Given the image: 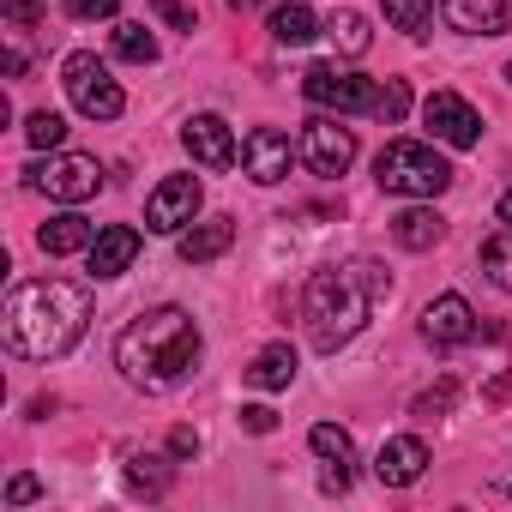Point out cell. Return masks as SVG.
Masks as SVG:
<instances>
[{
  "mask_svg": "<svg viewBox=\"0 0 512 512\" xmlns=\"http://www.w3.org/2000/svg\"><path fill=\"white\" fill-rule=\"evenodd\" d=\"M302 163L320 175V181H338L350 163H356V133L344 127V121H332V115H314L308 127H302Z\"/></svg>",
  "mask_w": 512,
  "mask_h": 512,
  "instance_id": "8",
  "label": "cell"
},
{
  "mask_svg": "<svg viewBox=\"0 0 512 512\" xmlns=\"http://www.w3.org/2000/svg\"><path fill=\"white\" fill-rule=\"evenodd\" d=\"M229 241H235V217L187 223V229H181V260H187V266H211V260H223V253H229Z\"/></svg>",
  "mask_w": 512,
  "mask_h": 512,
  "instance_id": "17",
  "label": "cell"
},
{
  "mask_svg": "<svg viewBox=\"0 0 512 512\" xmlns=\"http://www.w3.org/2000/svg\"><path fill=\"white\" fill-rule=\"evenodd\" d=\"M308 446H314L326 464H350V458H356V440H350V428H338V422H320V428L308 434Z\"/></svg>",
  "mask_w": 512,
  "mask_h": 512,
  "instance_id": "27",
  "label": "cell"
},
{
  "mask_svg": "<svg viewBox=\"0 0 512 512\" xmlns=\"http://www.w3.org/2000/svg\"><path fill=\"white\" fill-rule=\"evenodd\" d=\"M109 49H115L121 61H133V67H151V61H157V37H151L145 25H133V19H115Z\"/></svg>",
  "mask_w": 512,
  "mask_h": 512,
  "instance_id": "25",
  "label": "cell"
},
{
  "mask_svg": "<svg viewBox=\"0 0 512 512\" xmlns=\"http://www.w3.org/2000/svg\"><path fill=\"white\" fill-rule=\"evenodd\" d=\"M181 145H187V157H193L199 169H211V175L235 169V157H241V145H235V133H229L223 115H187V121H181Z\"/></svg>",
  "mask_w": 512,
  "mask_h": 512,
  "instance_id": "10",
  "label": "cell"
},
{
  "mask_svg": "<svg viewBox=\"0 0 512 512\" xmlns=\"http://www.w3.org/2000/svg\"><path fill=\"white\" fill-rule=\"evenodd\" d=\"M73 19H115V0H67Z\"/></svg>",
  "mask_w": 512,
  "mask_h": 512,
  "instance_id": "35",
  "label": "cell"
},
{
  "mask_svg": "<svg viewBox=\"0 0 512 512\" xmlns=\"http://www.w3.org/2000/svg\"><path fill=\"white\" fill-rule=\"evenodd\" d=\"M422 470H428V446H422L416 434H392V440L380 446V458H374V476H380L386 488H410Z\"/></svg>",
  "mask_w": 512,
  "mask_h": 512,
  "instance_id": "15",
  "label": "cell"
},
{
  "mask_svg": "<svg viewBox=\"0 0 512 512\" xmlns=\"http://www.w3.org/2000/svg\"><path fill=\"white\" fill-rule=\"evenodd\" d=\"M392 235H398V247L428 253V247L446 235V217H440L434 205H410V211H398V217H392Z\"/></svg>",
  "mask_w": 512,
  "mask_h": 512,
  "instance_id": "20",
  "label": "cell"
},
{
  "mask_svg": "<svg viewBox=\"0 0 512 512\" xmlns=\"http://www.w3.org/2000/svg\"><path fill=\"white\" fill-rule=\"evenodd\" d=\"M494 217H500V223H512V193H500V205H494Z\"/></svg>",
  "mask_w": 512,
  "mask_h": 512,
  "instance_id": "37",
  "label": "cell"
},
{
  "mask_svg": "<svg viewBox=\"0 0 512 512\" xmlns=\"http://www.w3.org/2000/svg\"><path fill=\"white\" fill-rule=\"evenodd\" d=\"M25 181H31L37 193L61 199V205H85V199L103 187V163L85 157V151H49V157H37V163L25 169Z\"/></svg>",
  "mask_w": 512,
  "mask_h": 512,
  "instance_id": "6",
  "label": "cell"
},
{
  "mask_svg": "<svg viewBox=\"0 0 512 512\" xmlns=\"http://www.w3.org/2000/svg\"><path fill=\"white\" fill-rule=\"evenodd\" d=\"M61 85H67V97H73V109H79L85 121H115V115L127 109L121 85L109 79V67H103L91 49L67 55V67H61Z\"/></svg>",
  "mask_w": 512,
  "mask_h": 512,
  "instance_id": "7",
  "label": "cell"
},
{
  "mask_svg": "<svg viewBox=\"0 0 512 512\" xmlns=\"http://www.w3.org/2000/svg\"><path fill=\"white\" fill-rule=\"evenodd\" d=\"M199 175H169V181H157L151 187V199H145V229L151 235H181L193 217H199Z\"/></svg>",
  "mask_w": 512,
  "mask_h": 512,
  "instance_id": "9",
  "label": "cell"
},
{
  "mask_svg": "<svg viewBox=\"0 0 512 512\" xmlns=\"http://www.w3.org/2000/svg\"><path fill=\"white\" fill-rule=\"evenodd\" d=\"M127 488L145 494V500L169 494V458H157V452H127Z\"/></svg>",
  "mask_w": 512,
  "mask_h": 512,
  "instance_id": "22",
  "label": "cell"
},
{
  "mask_svg": "<svg viewBox=\"0 0 512 512\" xmlns=\"http://www.w3.org/2000/svg\"><path fill=\"white\" fill-rule=\"evenodd\" d=\"M326 37H332V43H338V55H350V61H356V55H368V43H374L368 19H362V13H350V7H338V13L326 19Z\"/></svg>",
  "mask_w": 512,
  "mask_h": 512,
  "instance_id": "23",
  "label": "cell"
},
{
  "mask_svg": "<svg viewBox=\"0 0 512 512\" xmlns=\"http://www.w3.org/2000/svg\"><path fill=\"white\" fill-rule=\"evenodd\" d=\"M452 398H458V386H452V380H440L434 392H422V398H416V416H446V410H452Z\"/></svg>",
  "mask_w": 512,
  "mask_h": 512,
  "instance_id": "30",
  "label": "cell"
},
{
  "mask_svg": "<svg viewBox=\"0 0 512 512\" xmlns=\"http://www.w3.org/2000/svg\"><path fill=\"white\" fill-rule=\"evenodd\" d=\"M422 121H428V133H434L440 145H452V151H470V145L482 139V115H476L458 91H434V97L422 103Z\"/></svg>",
  "mask_w": 512,
  "mask_h": 512,
  "instance_id": "11",
  "label": "cell"
},
{
  "mask_svg": "<svg viewBox=\"0 0 512 512\" xmlns=\"http://www.w3.org/2000/svg\"><path fill=\"white\" fill-rule=\"evenodd\" d=\"M482 272H488V284H494V290H506V296H512V223H500V229L482 241Z\"/></svg>",
  "mask_w": 512,
  "mask_h": 512,
  "instance_id": "24",
  "label": "cell"
},
{
  "mask_svg": "<svg viewBox=\"0 0 512 512\" xmlns=\"http://www.w3.org/2000/svg\"><path fill=\"white\" fill-rule=\"evenodd\" d=\"M428 19H434V0H386V25L404 31V37H428Z\"/></svg>",
  "mask_w": 512,
  "mask_h": 512,
  "instance_id": "26",
  "label": "cell"
},
{
  "mask_svg": "<svg viewBox=\"0 0 512 512\" xmlns=\"http://www.w3.org/2000/svg\"><path fill=\"white\" fill-rule=\"evenodd\" d=\"M199 350H205L199 320H193L187 308L163 302V308L133 314V320L121 326V338H115V368H121L127 386H139V392H169V386H181V380L199 368Z\"/></svg>",
  "mask_w": 512,
  "mask_h": 512,
  "instance_id": "2",
  "label": "cell"
},
{
  "mask_svg": "<svg viewBox=\"0 0 512 512\" xmlns=\"http://www.w3.org/2000/svg\"><path fill=\"white\" fill-rule=\"evenodd\" d=\"M241 428H247V434H272V428H278V410L247 404V410H241Z\"/></svg>",
  "mask_w": 512,
  "mask_h": 512,
  "instance_id": "32",
  "label": "cell"
},
{
  "mask_svg": "<svg viewBox=\"0 0 512 512\" xmlns=\"http://www.w3.org/2000/svg\"><path fill=\"white\" fill-rule=\"evenodd\" d=\"M85 260H91V278H97V284H109V278L133 272V260H139V229H127V223L97 229V241L85 247Z\"/></svg>",
  "mask_w": 512,
  "mask_h": 512,
  "instance_id": "14",
  "label": "cell"
},
{
  "mask_svg": "<svg viewBox=\"0 0 512 512\" xmlns=\"http://www.w3.org/2000/svg\"><path fill=\"white\" fill-rule=\"evenodd\" d=\"M91 241H97V223L79 217V211H61V217H49V223L37 229V247L55 253V260H61V253H85Z\"/></svg>",
  "mask_w": 512,
  "mask_h": 512,
  "instance_id": "18",
  "label": "cell"
},
{
  "mask_svg": "<svg viewBox=\"0 0 512 512\" xmlns=\"http://www.w3.org/2000/svg\"><path fill=\"white\" fill-rule=\"evenodd\" d=\"M374 115H380L386 127H398V121L410 115V79H386V85H380V103H374Z\"/></svg>",
  "mask_w": 512,
  "mask_h": 512,
  "instance_id": "29",
  "label": "cell"
},
{
  "mask_svg": "<svg viewBox=\"0 0 512 512\" xmlns=\"http://www.w3.org/2000/svg\"><path fill=\"white\" fill-rule=\"evenodd\" d=\"M290 157H302V151H290V133H278V127H253L241 139V169L260 187H278L290 175Z\"/></svg>",
  "mask_w": 512,
  "mask_h": 512,
  "instance_id": "12",
  "label": "cell"
},
{
  "mask_svg": "<svg viewBox=\"0 0 512 512\" xmlns=\"http://www.w3.org/2000/svg\"><path fill=\"white\" fill-rule=\"evenodd\" d=\"M91 326V290L67 278H31L0 308V344L25 362H55L67 356Z\"/></svg>",
  "mask_w": 512,
  "mask_h": 512,
  "instance_id": "1",
  "label": "cell"
},
{
  "mask_svg": "<svg viewBox=\"0 0 512 512\" xmlns=\"http://www.w3.org/2000/svg\"><path fill=\"white\" fill-rule=\"evenodd\" d=\"M229 7H235V13H247V7H260V0H229Z\"/></svg>",
  "mask_w": 512,
  "mask_h": 512,
  "instance_id": "38",
  "label": "cell"
},
{
  "mask_svg": "<svg viewBox=\"0 0 512 512\" xmlns=\"http://www.w3.org/2000/svg\"><path fill=\"white\" fill-rule=\"evenodd\" d=\"M302 97L314 109H326V115H374L380 85L362 79V73H350V67H338V61H320V67L302 73Z\"/></svg>",
  "mask_w": 512,
  "mask_h": 512,
  "instance_id": "5",
  "label": "cell"
},
{
  "mask_svg": "<svg viewBox=\"0 0 512 512\" xmlns=\"http://www.w3.org/2000/svg\"><path fill=\"white\" fill-rule=\"evenodd\" d=\"M506 79H512V61H506Z\"/></svg>",
  "mask_w": 512,
  "mask_h": 512,
  "instance_id": "39",
  "label": "cell"
},
{
  "mask_svg": "<svg viewBox=\"0 0 512 512\" xmlns=\"http://www.w3.org/2000/svg\"><path fill=\"white\" fill-rule=\"evenodd\" d=\"M422 338L440 344V350L470 344V338H476V314H470V302H464V296H434V302L422 308Z\"/></svg>",
  "mask_w": 512,
  "mask_h": 512,
  "instance_id": "13",
  "label": "cell"
},
{
  "mask_svg": "<svg viewBox=\"0 0 512 512\" xmlns=\"http://www.w3.org/2000/svg\"><path fill=\"white\" fill-rule=\"evenodd\" d=\"M37 494H43V482H37V476H13V482H7V506H31Z\"/></svg>",
  "mask_w": 512,
  "mask_h": 512,
  "instance_id": "34",
  "label": "cell"
},
{
  "mask_svg": "<svg viewBox=\"0 0 512 512\" xmlns=\"http://www.w3.org/2000/svg\"><path fill=\"white\" fill-rule=\"evenodd\" d=\"M25 139H31L37 151H61V139H67V121H61L55 109H37V115H25Z\"/></svg>",
  "mask_w": 512,
  "mask_h": 512,
  "instance_id": "28",
  "label": "cell"
},
{
  "mask_svg": "<svg viewBox=\"0 0 512 512\" xmlns=\"http://www.w3.org/2000/svg\"><path fill=\"white\" fill-rule=\"evenodd\" d=\"M380 296H386V272L380 266H326V272H314L308 278V296H302L308 344L320 356L344 350L368 326V314H374Z\"/></svg>",
  "mask_w": 512,
  "mask_h": 512,
  "instance_id": "3",
  "label": "cell"
},
{
  "mask_svg": "<svg viewBox=\"0 0 512 512\" xmlns=\"http://www.w3.org/2000/svg\"><path fill=\"white\" fill-rule=\"evenodd\" d=\"M193 452H199V434L193 428H175L169 434V458H193Z\"/></svg>",
  "mask_w": 512,
  "mask_h": 512,
  "instance_id": "36",
  "label": "cell"
},
{
  "mask_svg": "<svg viewBox=\"0 0 512 512\" xmlns=\"http://www.w3.org/2000/svg\"><path fill=\"white\" fill-rule=\"evenodd\" d=\"M290 380H296V350L290 344H266L260 356L247 362V386L253 392H284Z\"/></svg>",
  "mask_w": 512,
  "mask_h": 512,
  "instance_id": "19",
  "label": "cell"
},
{
  "mask_svg": "<svg viewBox=\"0 0 512 512\" xmlns=\"http://www.w3.org/2000/svg\"><path fill=\"white\" fill-rule=\"evenodd\" d=\"M374 181L386 193H404V199H440L452 187V163L422 139H392L374 157Z\"/></svg>",
  "mask_w": 512,
  "mask_h": 512,
  "instance_id": "4",
  "label": "cell"
},
{
  "mask_svg": "<svg viewBox=\"0 0 512 512\" xmlns=\"http://www.w3.org/2000/svg\"><path fill=\"white\" fill-rule=\"evenodd\" d=\"M440 13L458 37H500L506 31V0H440Z\"/></svg>",
  "mask_w": 512,
  "mask_h": 512,
  "instance_id": "16",
  "label": "cell"
},
{
  "mask_svg": "<svg viewBox=\"0 0 512 512\" xmlns=\"http://www.w3.org/2000/svg\"><path fill=\"white\" fill-rule=\"evenodd\" d=\"M326 25L314 19V7H302V0H284V7L272 13V37L284 43V49H302V43H314Z\"/></svg>",
  "mask_w": 512,
  "mask_h": 512,
  "instance_id": "21",
  "label": "cell"
},
{
  "mask_svg": "<svg viewBox=\"0 0 512 512\" xmlns=\"http://www.w3.org/2000/svg\"><path fill=\"white\" fill-rule=\"evenodd\" d=\"M151 13L163 25H175V31H193V7H187V0H151Z\"/></svg>",
  "mask_w": 512,
  "mask_h": 512,
  "instance_id": "31",
  "label": "cell"
},
{
  "mask_svg": "<svg viewBox=\"0 0 512 512\" xmlns=\"http://www.w3.org/2000/svg\"><path fill=\"white\" fill-rule=\"evenodd\" d=\"M0 13H7L13 25H43V7H37V0H0Z\"/></svg>",
  "mask_w": 512,
  "mask_h": 512,
  "instance_id": "33",
  "label": "cell"
}]
</instances>
